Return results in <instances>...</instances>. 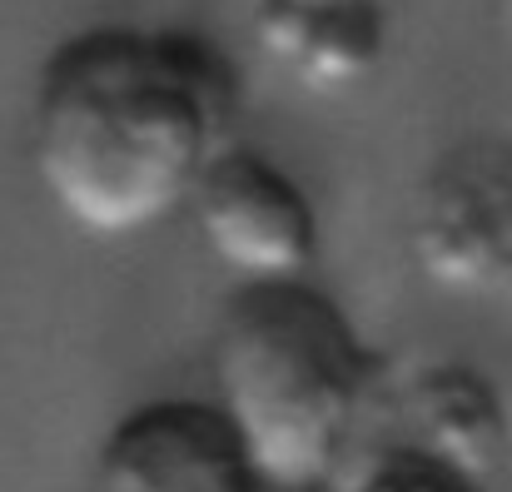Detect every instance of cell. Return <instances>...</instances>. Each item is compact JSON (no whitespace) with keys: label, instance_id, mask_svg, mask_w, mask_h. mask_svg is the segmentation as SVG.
<instances>
[{"label":"cell","instance_id":"52a82bcc","mask_svg":"<svg viewBox=\"0 0 512 492\" xmlns=\"http://www.w3.org/2000/svg\"><path fill=\"white\" fill-rule=\"evenodd\" d=\"M393 40V0H254V45L309 95L368 85Z\"/></svg>","mask_w":512,"mask_h":492},{"label":"cell","instance_id":"8992f818","mask_svg":"<svg viewBox=\"0 0 512 492\" xmlns=\"http://www.w3.org/2000/svg\"><path fill=\"white\" fill-rule=\"evenodd\" d=\"M378 403L388 408L393 433L383 443H403L433 463H448L463 478L493 488L498 468L508 463L512 418L498 383L463 363V358H423L403 368V378L378 383ZM373 403V408H378Z\"/></svg>","mask_w":512,"mask_h":492},{"label":"cell","instance_id":"7a4b0ae2","mask_svg":"<svg viewBox=\"0 0 512 492\" xmlns=\"http://www.w3.org/2000/svg\"><path fill=\"white\" fill-rule=\"evenodd\" d=\"M214 393L269 492H334L383 363L314 279L239 284L224 299L209 353Z\"/></svg>","mask_w":512,"mask_h":492},{"label":"cell","instance_id":"3957f363","mask_svg":"<svg viewBox=\"0 0 512 492\" xmlns=\"http://www.w3.org/2000/svg\"><path fill=\"white\" fill-rule=\"evenodd\" d=\"M408 249L433 289L512 304V140H463L428 164Z\"/></svg>","mask_w":512,"mask_h":492},{"label":"cell","instance_id":"277c9868","mask_svg":"<svg viewBox=\"0 0 512 492\" xmlns=\"http://www.w3.org/2000/svg\"><path fill=\"white\" fill-rule=\"evenodd\" d=\"M189 214L204 249L239 284H299L319 264L324 224L309 189L254 145H229L204 169Z\"/></svg>","mask_w":512,"mask_h":492},{"label":"cell","instance_id":"ba28073f","mask_svg":"<svg viewBox=\"0 0 512 492\" xmlns=\"http://www.w3.org/2000/svg\"><path fill=\"white\" fill-rule=\"evenodd\" d=\"M339 492H493L478 478H463L453 473L448 463H433L403 443H378Z\"/></svg>","mask_w":512,"mask_h":492},{"label":"cell","instance_id":"9c48e42d","mask_svg":"<svg viewBox=\"0 0 512 492\" xmlns=\"http://www.w3.org/2000/svg\"><path fill=\"white\" fill-rule=\"evenodd\" d=\"M503 20H508V30H512V0H503Z\"/></svg>","mask_w":512,"mask_h":492},{"label":"cell","instance_id":"5b68a950","mask_svg":"<svg viewBox=\"0 0 512 492\" xmlns=\"http://www.w3.org/2000/svg\"><path fill=\"white\" fill-rule=\"evenodd\" d=\"M90 492H269L209 398L130 408L100 443Z\"/></svg>","mask_w":512,"mask_h":492},{"label":"cell","instance_id":"6da1fadb","mask_svg":"<svg viewBox=\"0 0 512 492\" xmlns=\"http://www.w3.org/2000/svg\"><path fill=\"white\" fill-rule=\"evenodd\" d=\"M234 60L179 25H90L65 35L30 95V174L95 239H130L184 209L234 145Z\"/></svg>","mask_w":512,"mask_h":492}]
</instances>
